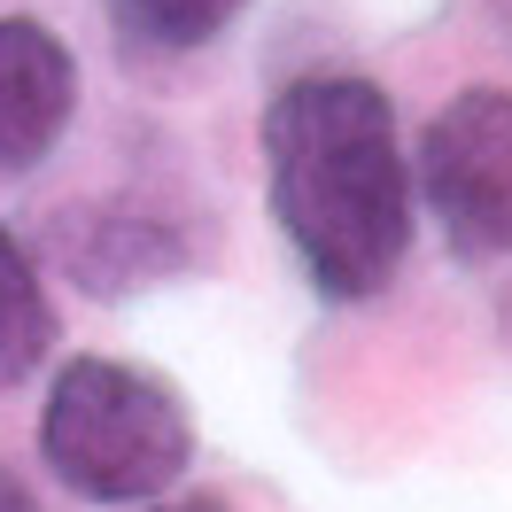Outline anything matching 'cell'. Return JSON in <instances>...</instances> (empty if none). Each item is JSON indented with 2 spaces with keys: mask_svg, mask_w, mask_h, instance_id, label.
Instances as JSON below:
<instances>
[{
  "mask_svg": "<svg viewBox=\"0 0 512 512\" xmlns=\"http://www.w3.org/2000/svg\"><path fill=\"white\" fill-rule=\"evenodd\" d=\"M241 8L249 0H117V32L148 55H187V47H210Z\"/></svg>",
  "mask_w": 512,
  "mask_h": 512,
  "instance_id": "8992f818",
  "label": "cell"
},
{
  "mask_svg": "<svg viewBox=\"0 0 512 512\" xmlns=\"http://www.w3.org/2000/svg\"><path fill=\"white\" fill-rule=\"evenodd\" d=\"M419 194L443 225L450 256L505 264L512 256V94L466 86L435 109L419 140Z\"/></svg>",
  "mask_w": 512,
  "mask_h": 512,
  "instance_id": "3957f363",
  "label": "cell"
},
{
  "mask_svg": "<svg viewBox=\"0 0 512 512\" xmlns=\"http://www.w3.org/2000/svg\"><path fill=\"white\" fill-rule=\"evenodd\" d=\"M0 512H39V505H32V489H24L16 474H0Z\"/></svg>",
  "mask_w": 512,
  "mask_h": 512,
  "instance_id": "52a82bcc",
  "label": "cell"
},
{
  "mask_svg": "<svg viewBox=\"0 0 512 512\" xmlns=\"http://www.w3.org/2000/svg\"><path fill=\"white\" fill-rule=\"evenodd\" d=\"M171 512H210V505H171Z\"/></svg>",
  "mask_w": 512,
  "mask_h": 512,
  "instance_id": "ba28073f",
  "label": "cell"
},
{
  "mask_svg": "<svg viewBox=\"0 0 512 512\" xmlns=\"http://www.w3.org/2000/svg\"><path fill=\"white\" fill-rule=\"evenodd\" d=\"M39 450L70 497L148 505L194 466V419L179 404V388L156 381L148 365L70 357L47 388V412H39Z\"/></svg>",
  "mask_w": 512,
  "mask_h": 512,
  "instance_id": "7a4b0ae2",
  "label": "cell"
},
{
  "mask_svg": "<svg viewBox=\"0 0 512 512\" xmlns=\"http://www.w3.org/2000/svg\"><path fill=\"white\" fill-rule=\"evenodd\" d=\"M264 179L303 280L326 303H365L412 249V171L396 109L373 78H295L264 109Z\"/></svg>",
  "mask_w": 512,
  "mask_h": 512,
  "instance_id": "6da1fadb",
  "label": "cell"
},
{
  "mask_svg": "<svg viewBox=\"0 0 512 512\" xmlns=\"http://www.w3.org/2000/svg\"><path fill=\"white\" fill-rule=\"evenodd\" d=\"M78 109V63L32 16H0V171H32L55 156Z\"/></svg>",
  "mask_w": 512,
  "mask_h": 512,
  "instance_id": "277c9868",
  "label": "cell"
},
{
  "mask_svg": "<svg viewBox=\"0 0 512 512\" xmlns=\"http://www.w3.org/2000/svg\"><path fill=\"white\" fill-rule=\"evenodd\" d=\"M55 350V311H47V288H39L24 241L0 225V396L24 388Z\"/></svg>",
  "mask_w": 512,
  "mask_h": 512,
  "instance_id": "5b68a950",
  "label": "cell"
}]
</instances>
